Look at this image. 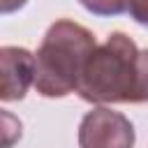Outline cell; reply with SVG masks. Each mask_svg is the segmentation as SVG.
I'll list each match as a JSON object with an SVG mask.
<instances>
[{"label": "cell", "instance_id": "6", "mask_svg": "<svg viewBox=\"0 0 148 148\" xmlns=\"http://www.w3.org/2000/svg\"><path fill=\"white\" fill-rule=\"evenodd\" d=\"M127 12L139 25L148 28V0H127Z\"/></svg>", "mask_w": 148, "mask_h": 148}, {"label": "cell", "instance_id": "4", "mask_svg": "<svg viewBox=\"0 0 148 148\" xmlns=\"http://www.w3.org/2000/svg\"><path fill=\"white\" fill-rule=\"evenodd\" d=\"M0 67H2V102L23 99L30 83H35V56L23 46H2L0 49Z\"/></svg>", "mask_w": 148, "mask_h": 148}, {"label": "cell", "instance_id": "1", "mask_svg": "<svg viewBox=\"0 0 148 148\" xmlns=\"http://www.w3.org/2000/svg\"><path fill=\"white\" fill-rule=\"evenodd\" d=\"M76 92L90 104L148 102V49L139 51L125 32H111L88 56Z\"/></svg>", "mask_w": 148, "mask_h": 148}, {"label": "cell", "instance_id": "3", "mask_svg": "<svg viewBox=\"0 0 148 148\" xmlns=\"http://www.w3.org/2000/svg\"><path fill=\"white\" fill-rule=\"evenodd\" d=\"M134 125L120 111L95 106L81 118L79 148H134Z\"/></svg>", "mask_w": 148, "mask_h": 148}, {"label": "cell", "instance_id": "7", "mask_svg": "<svg viewBox=\"0 0 148 148\" xmlns=\"http://www.w3.org/2000/svg\"><path fill=\"white\" fill-rule=\"evenodd\" d=\"M25 2H28V0H0V12H2V14H12V12L21 9Z\"/></svg>", "mask_w": 148, "mask_h": 148}, {"label": "cell", "instance_id": "5", "mask_svg": "<svg viewBox=\"0 0 148 148\" xmlns=\"http://www.w3.org/2000/svg\"><path fill=\"white\" fill-rule=\"evenodd\" d=\"M95 16H118L127 9V0H79Z\"/></svg>", "mask_w": 148, "mask_h": 148}, {"label": "cell", "instance_id": "2", "mask_svg": "<svg viewBox=\"0 0 148 148\" xmlns=\"http://www.w3.org/2000/svg\"><path fill=\"white\" fill-rule=\"evenodd\" d=\"M95 35L69 18H58L49 25L35 53V88L42 97H67L79 88L83 67L92 49Z\"/></svg>", "mask_w": 148, "mask_h": 148}]
</instances>
